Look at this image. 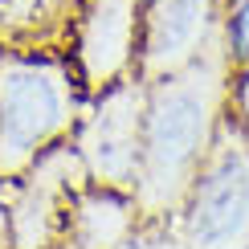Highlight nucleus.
<instances>
[{"mask_svg": "<svg viewBox=\"0 0 249 249\" xmlns=\"http://www.w3.org/2000/svg\"><path fill=\"white\" fill-rule=\"evenodd\" d=\"M216 13H221V0H143L135 78L151 82L188 66L213 41Z\"/></svg>", "mask_w": 249, "mask_h": 249, "instance_id": "0eeeda50", "label": "nucleus"}, {"mask_svg": "<svg viewBox=\"0 0 249 249\" xmlns=\"http://www.w3.org/2000/svg\"><path fill=\"white\" fill-rule=\"evenodd\" d=\"M82 119V82L57 49L0 45V180H17Z\"/></svg>", "mask_w": 249, "mask_h": 249, "instance_id": "f03ea898", "label": "nucleus"}, {"mask_svg": "<svg viewBox=\"0 0 249 249\" xmlns=\"http://www.w3.org/2000/svg\"><path fill=\"white\" fill-rule=\"evenodd\" d=\"M184 249H249V131L221 119L184 196Z\"/></svg>", "mask_w": 249, "mask_h": 249, "instance_id": "7ed1b4c3", "label": "nucleus"}, {"mask_svg": "<svg viewBox=\"0 0 249 249\" xmlns=\"http://www.w3.org/2000/svg\"><path fill=\"white\" fill-rule=\"evenodd\" d=\"M237 82H241V86H237V107H241V127L249 131V70H241V74H237Z\"/></svg>", "mask_w": 249, "mask_h": 249, "instance_id": "1a4fd4ad", "label": "nucleus"}, {"mask_svg": "<svg viewBox=\"0 0 249 249\" xmlns=\"http://www.w3.org/2000/svg\"><path fill=\"white\" fill-rule=\"evenodd\" d=\"M90 184L78 151L70 139L41 151L17 180H0L8 245L13 249H53L70 221L78 192Z\"/></svg>", "mask_w": 249, "mask_h": 249, "instance_id": "39448f33", "label": "nucleus"}, {"mask_svg": "<svg viewBox=\"0 0 249 249\" xmlns=\"http://www.w3.org/2000/svg\"><path fill=\"white\" fill-rule=\"evenodd\" d=\"M216 41L233 78L249 70V0H225L216 13Z\"/></svg>", "mask_w": 249, "mask_h": 249, "instance_id": "6e6552de", "label": "nucleus"}, {"mask_svg": "<svg viewBox=\"0 0 249 249\" xmlns=\"http://www.w3.org/2000/svg\"><path fill=\"white\" fill-rule=\"evenodd\" d=\"M233 90V70L213 41L176 74L147 82L143 102V160L135 204L143 216H168L184 209L196 172L209 155L216 127H221L225 98Z\"/></svg>", "mask_w": 249, "mask_h": 249, "instance_id": "f257e3e1", "label": "nucleus"}, {"mask_svg": "<svg viewBox=\"0 0 249 249\" xmlns=\"http://www.w3.org/2000/svg\"><path fill=\"white\" fill-rule=\"evenodd\" d=\"M143 0H78L74 13V74L82 94H102L107 86L135 74Z\"/></svg>", "mask_w": 249, "mask_h": 249, "instance_id": "423d86ee", "label": "nucleus"}, {"mask_svg": "<svg viewBox=\"0 0 249 249\" xmlns=\"http://www.w3.org/2000/svg\"><path fill=\"white\" fill-rule=\"evenodd\" d=\"M143 102H147V82L131 74L94 94V102L82 110L70 143L94 188L135 196L143 160Z\"/></svg>", "mask_w": 249, "mask_h": 249, "instance_id": "20e7f679", "label": "nucleus"}]
</instances>
